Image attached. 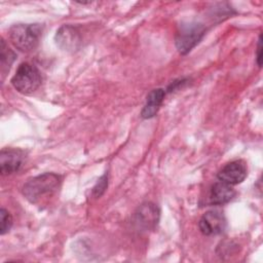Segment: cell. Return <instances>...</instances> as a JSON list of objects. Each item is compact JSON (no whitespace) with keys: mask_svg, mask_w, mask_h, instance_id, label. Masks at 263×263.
<instances>
[{"mask_svg":"<svg viewBox=\"0 0 263 263\" xmlns=\"http://www.w3.org/2000/svg\"><path fill=\"white\" fill-rule=\"evenodd\" d=\"M62 177L54 173H45L28 180L23 186L24 196L32 203L52 195L60 187Z\"/></svg>","mask_w":263,"mask_h":263,"instance_id":"obj_1","label":"cell"},{"mask_svg":"<svg viewBox=\"0 0 263 263\" xmlns=\"http://www.w3.org/2000/svg\"><path fill=\"white\" fill-rule=\"evenodd\" d=\"M42 36V26L39 24L13 25L8 32L10 42L23 52H29L37 48Z\"/></svg>","mask_w":263,"mask_h":263,"instance_id":"obj_2","label":"cell"},{"mask_svg":"<svg viewBox=\"0 0 263 263\" xmlns=\"http://www.w3.org/2000/svg\"><path fill=\"white\" fill-rule=\"evenodd\" d=\"M205 34V27L203 24L196 21H189L182 23L175 37V44L181 54L190 52L202 39Z\"/></svg>","mask_w":263,"mask_h":263,"instance_id":"obj_3","label":"cell"},{"mask_svg":"<svg viewBox=\"0 0 263 263\" xmlns=\"http://www.w3.org/2000/svg\"><path fill=\"white\" fill-rule=\"evenodd\" d=\"M11 84L18 92L31 95L41 84V73L33 64L22 63L11 78Z\"/></svg>","mask_w":263,"mask_h":263,"instance_id":"obj_4","label":"cell"},{"mask_svg":"<svg viewBox=\"0 0 263 263\" xmlns=\"http://www.w3.org/2000/svg\"><path fill=\"white\" fill-rule=\"evenodd\" d=\"M159 209L152 202L141 204L134 214V224L137 228L149 231L153 230L159 221Z\"/></svg>","mask_w":263,"mask_h":263,"instance_id":"obj_5","label":"cell"},{"mask_svg":"<svg viewBox=\"0 0 263 263\" xmlns=\"http://www.w3.org/2000/svg\"><path fill=\"white\" fill-rule=\"evenodd\" d=\"M226 218L224 214L218 210H211L205 212L198 222L200 232L206 236L223 233L226 229Z\"/></svg>","mask_w":263,"mask_h":263,"instance_id":"obj_6","label":"cell"},{"mask_svg":"<svg viewBox=\"0 0 263 263\" xmlns=\"http://www.w3.org/2000/svg\"><path fill=\"white\" fill-rule=\"evenodd\" d=\"M247 177V165L241 159L233 160L225 164L218 173L219 181L231 186L240 184Z\"/></svg>","mask_w":263,"mask_h":263,"instance_id":"obj_7","label":"cell"},{"mask_svg":"<svg viewBox=\"0 0 263 263\" xmlns=\"http://www.w3.org/2000/svg\"><path fill=\"white\" fill-rule=\"evenodd\" d=\"M54 40L57 45L65 51H75L81 44L78 30L71 25H64L57 30Z\"/></svg>","mask_w":263,"mask_h":263,"instance_id":"obj_8","label":"cell"},{"mask_svg":"<svg viewBox=\"0 0 263 263\" xmlns=\"http://www.w3.org/2000/svg\"><path fill=\"white\" fill-rule=\"evenodd\" d=\"M25 160V153L20 149L6 148L0 152V173L3 176L20 171Z\"/></svg>","mask_w":263,"mask_h":263,"instance_id":"obj_9","label":"cell"},{"mask_svg":"<svg viewBox=\"0 0 263 263\" xmlns=\"http://www.w3.org/2000/svg\"><path fill=\"white\" fill-rule=\"evenodd\" d=\"M165 97V91L162 88H155L152 89L148 95L146 99V104L141 112V116L144 119H150L154 117Z\"/></svg>","mask_w":263,"mask_h":263,"instance_id":"obj_10","label":"cell"},{"mask_svg":"<svg viewBox=\"0 0 263 263\" xmlns=\"http://www.w3.org/2000/svg\"><path fill=\"white\" fill-rule=\"evenodd\" d=\"M235 196V190L231 185L224 182L215 183L210 192V201L212 204L221 205L229 202Z\"/></svg>","mask_w":263,"mask_h":263,"instance_id":"obj_11","label":"cell"},{"mask_svg":"<svg viewBox=\"0 0 263 263\" xmlns=\"http://www.w3.org/2000/svg\"><path fill=\"white\" fill-rule=\"evenodd\" d=\"M15 58L16 54L14 53V51L8 47L5 40L2 38L0 42V71L2 79H4L6 73L9 72Z\"/></svg>","mask_w":263,"mask_h":263,"instance_id":"obj_12","label":"cell"},{"mask_svg":"<svg viewBox=\"0 0 263 263\" xmlns=\"http://www.w3.org/2000/svg\"><path fill=\"white\" fill-rule=\"evenodd\" d=\"M12 226V217L8 211L1 209L0 211V233L3 235L10 230Z\"/></svg>","mask_w":263,"mask_h":263,"instance_id":"obj_13","label":"cell"},{"mask_svg":"<svg viewBox=\"0 0 263 263\" xmlns=\"http://www.w3.org/2000/svg\"><path fill=\"white\" fill-rule=\"evenodd\" d=\"M107 186H108V176L105 174V175H103V176L98 180L96 186L93 187V189H92L93 195H95L96 197H100V196L105 192Z\"/></svg>","mask_w":263,"mask_h":263,"instance_id":"obj_14","label":"cell"},{"mask_svg":"<svg viewBox=\"0 0 263 263\" xmlns=\"http://www.w3.org/2000/svg\"><path fill=\"white\" fill-rule=\"evenodd\" d=\"M256 61L257 65L261 67L262 65V35H259L258 39V44H257V50H256Z\"/></svg>","mask_w":263,"mask_h":263,"instance_id":"obj_15","label":"cell"}]
</instances>
